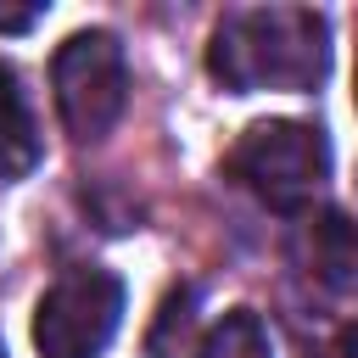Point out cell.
<instances>
[{
	"label": "cell",
	"instance_id": "cell-5",
	"mask_svg": "<svg viewBox=\"0 0 358 358\" xmlns=\"http://www.w3.org/2000/svg\"><path fill=\"white\" fill-rule=\"evenodd\" d=\"M291 257L296 268L330 291V296H358V218L324 207V213H308L296 224V241H291Z\"/></svg>",
	"mask_w": 358,
	"mask_h": 358
},
{
	"label": "cell",
	"instance_id": "cell-6",
	"mask_svg": "<svg viewBox=\"0 0 358 358\" xmlns=\"http://www.w3.org/2000/svg\"><path fill=\"white\" fill-rule=\"evenodd\" d=\"M39 162V123L11 62H0V185L28 179Z\"/></svg>",
	"mask_w": 358,
	"mask_h": 358
},
{
	"label": "cell",
	"instance_id": "cell-8",
	"mask_svg": "<svg viewBox=\"0 0 358 358\" xmlns=\"http://www.w3.org/2000/svg\"><path fill=\"white\" fill-rule=\"evenodd\" d=\"M190 313H196V285H179V291H168V302H162V319H157V330H151V358H179V347H185V336H190Z\"/></svg>",
	"mask_w": 358,
	"mask_h": 358
},
{
	"label": "cell",
	"instance_id": "cell-2",
	"mask_svg": "<svg viewBox=\"0 0 358 358\" xmlns=\"http://www.w3.org/2000/svg\"><path fill=\"white\" fill-rule=\"evenodd\" d=\"M224 179H235L274 213H296L330 179V140L319 123L263 117L224 151Z\"/></svg>",
	"mask_w": 358,
	"mask_h": 358
},
{
	"label": "cell",
	"instance_id": "cell-4",
	"mask_svg": "<svg viewBox=\"0 0 358 358\" xmlns=\"http://www.w3.org/2000/svg\"><path fill=\"white\" fill-rule=\"evenodd\" d=\"M123 319V280L112 268H67L34 308V347L45 358H95L117 336Z\"/></svg>",
	"mask_w": 358,
	"mask_h": 358
},
{
	"label": "cell",
	"instance_id": "cell-10",
	"mask_svg": "<svg viewBox=\"0 0 358 358\" xmlns=\"http://www.w3.org/2000/svg\"><path fill=\"white\" fill-rule=\"evenodd\" d=\"M319 358H358V319H352V324H341V330L330 336V347H324Z\"/></svg>",
	"mask_w": 358,
	"mask_h": 358
},
{
	"label": "cell",
	"instance_id": "cell-7",
	"mask_svg": "<svg viewBox=\"0 0 358 358\" xmlns=\"http://www.w3.org/2000/svg\"><path fill=\"white\" fill-rule=\"evenodd\" d=\"M196 358H274V347H268L263 319H257L252 308H235V313H224V319L201 336Z\"/></svg>",
	"mask_w": 358,
	"mask_h": 358
},
{
	"label": "cell",
	"instance_id": "cell-3",
	"mask_svg": "<svg viewBox=\"0 0 358 358\" xmlns=\"http://www.w3.org/2000/svg\"><path fill=\"white\" fill-rule=\"evenodd\" d=\"M50 84H56V112H62L67 134L78 145L106 140L129 101V62H123L117 34H106V28L73 34L50 62Z\"/></svg>",
	"mask_w": 358,
	"mask_h": 358
},
{
	"label": "cell",
	"instance_id": "cell-1",
	"mask_svg": "<svg viewBox=\"0 0 358 358\" xmlns=\"http://www.w3.org/2000/svg\"><path fill=\"white\" fill-rule=\"evenodd\" d=\"M207 73L235 95H308L330 73V22L313 6H235L213 28Z\"/></svg>",
	"mask_w": 358,
	"mask_h": 358
},
{
	"label": "cell",
	"instance_id": "cell-9",
	"mask_svg": "<svg viewBox=\"0 0 358 358\" xmlns=\"http://www.w3.org/2000/svg\"><path fill=\"white\" fill-rule=\"evenodd\" d=\"M45 17V6H0V34H22Z\"/></svg>",
	"mask_w": 358,
	"mask_h": 358
},
{
	"label": "cell",
	"instance_id": "cell-11",
	"mask_svg": "<svg viewBox=\"0 0 358 358\" xmlns=\"http://www.w3.org/2000/svg\"><path fill=\"white\" fill-rule=\"evenodd\" d=\"M352 101H358V73H352Z\"/></svg>",
	"mask_w": 358,
	"mask_h": 358
}]
</instances>
